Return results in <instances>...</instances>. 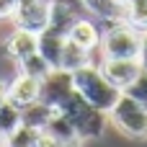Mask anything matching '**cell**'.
<instances>
[{"label":"cell","mask_w":147,"mask_h":147,"mask_svg":"<svg viewBox=\"0 0 147 147\" xmlns=\"http://www.w3.org/2000/svg\"><path fill=\"white\" fill-rule=\"evenodd\" d=\"M72 85H75V90H78L90 106H96V109L103 111V114H109V111L114 109V103L119 101V96H121V90L114 88V85L103 78V72L98 70V65H93V62L72 72Z\"/></svg>","instance_id":"obj_1"},{"label":"cell","mask_w":147,"mask_h":147,"mask_svg":"<svg viewBox=\"0 0 147 147\" xmlns=\"http://www.w3.org/2000/svg\"><path fill=\"white\" fill-rule=\"evenodd\" d=\"M57 111L72 124V129L78 132L80 140H96V137H101L103 129H106V121H109V114H103L96 106H90L78 90H72V96Z\"/></svg>","instance_id":"obj_2"},{"label":"cell","mask_w":147,"mask_h":147,"mask_svg":"<svg viewBox=\"0 0 147 147\" xmlns=\"http://www.w3.org/2000/svg\"><path fill=\"white\" fill-rule=\"evenodd\" d=\"M142 31L129 26L127 21L109 23L101 36V59H137Z\"/></svg>","instance_id":"obj_3"},{"label":"cell","mask_w":147,"mask_h":147,"mask_svg":"<svg viewBox=\"0 0 147 147\" xmlns=\"http://www.w3.org/2000/svg\"><path fill=\"white\" fill-rule=\"evenodd\" d=\"M109 119L127 137H134V140H145L147 137V109L140 106L134 98H129L127 93L119 96V101L109 111Z\"/></svg>","instance_id":"obj_4"},{"label":"cell","mask_w":147,"mask_h":147,"mask_svg":"<svg viewBox=\"0 0 147 147\" xmlns=\"http://www.w3.org/2000/svg\"><path fill=\"white\" fill-rule=\"evenodd\" d=\"M72 90H75V85H72V72H67V70H62V67H52V70L41 78L39 101L57 111V109L72 96Z\"/></svg>","instance_id":"obj_5"},{"label":"cell","mask_w":147,"mask_h":147,"mask_svg":"<svg viewBox=\"0 0 147 147\" xmlns=\"http://www.w3.org/2000/svg\"><path fill=\"white\" fill-rule=\"evenodd\" d=\"M10 21L16 23V28H26L34 34H41L49 26V0H28V3H18L10 13Z\"/></svg>","instance_id":"obj_6"},{"label":"cell","mask_w":147,"mask_h":147,"mask_svg":"<svg viewBox=\"0 0 147 147\" xmlns=\"http://www.w3.org/2000/svg\"><path fill=\"white\" fill-rule=\"evenodd\" d=\"M98 70L103 72V78H106L114 88L124 90V88L132 85L134 78L142 72V65H140V59H101Z\"/></svg>","instance_id":"obj_7"},{"label":"cell","mask_w":147,"mask_h":147,"mask_svg":"<svg viewBox=\"0 0 147 147\" xmlns=\"http://www.w3.org/2000/svg\"><path fill=\"white\" fill-rule=\"evenodd\" d=\"M85 16L83 0H49V28L67 36L70 26Z\"/></svg>","instance_id":"obj_8"},{"label":"cell","mask_w":147,"mask_h":147,"mask_svg":"<svg viewBox=\"0 0 147 147\" xmlns=\"http://www.w3.org/2000/svg\"><path fill=\"white\" fill-rule=\"evenodd\" d=\"M39 88H41L39 78L18 72V78L13 83H8V101L13 106H18V109H26V106H31V103L39 101Z\"/></svg>","instance_id":"obj_9"},{"label":"cell","mask_w":147,"mask_h":147,"mask_svg":"<svg viewBox=\"0 0 147 147\" xmlns=\"http://www.w3.org/2000/svg\"><path fill=\"white\" fill-rule=\"evenodd\" d=\"M101 36H103V31L98 28V23L96 21H90V18H78L72 26H70V31H67V39L70 41H75L78 47H83L85 52H96L98 47H101Z\"/></svg>","instance_id":"obj_10"},{"label":"cell","mask_w":147,"mask_h":147,"mask_svg":"<svg viewBox=\"0 0 147 147\" xmlns=\"http://www.w3.org/2000/svg\"><path fill=\"white\" fill-rule=\"evenodd\" d=\"M39 52V34L26 31V28H16L8 39H5V54L16 62H21L23 57Z\"/></svg>","instance_id":"obj_11"},{"label":"cell","mask_w":147,"mask_h":147,"mask_svg":"<svg viewBox=\"0 0 147 147\" xmlns=\"http://www.w3.org/2000/svg\"><path fill=\"white\" fill-rule=\"evenodd\" d=\"M65 34L54 31V28H44L39 34V54L52 65V67H59V57H62V47H65Z\"/></svg>","instance_id":"obj_12"},{"label":"cell","mask_w":147,"mask_h":147,"mask_svg":"<svg viewBox=\"0 0 147 147\" xmlns=\"http://www.w3.org/2000/svg\"><path fill=\"white\" fill-rule=\"evenodd\" d=\"M83 5H85V13H90V16H96L106 23L127 21V8H119L111 0H83Z\"/></svg>","instance_id":"obj_13"},{"label":"cell","mask_w":147,"mask_h":147,"mask_svg":"<svg viewBox=\"0 0 147 147\" xmlns=\"http://www.w3.org/2000/svg\"><path fill=\"white\" fill-rule=\"evenodd\" d=\"M90 65V52H85L83 47H78L75 41L65 39V47H62V57H59V67L67 70V72H75L80 67Z\"/></svg>","instance_id":"obj_14"},{"label":"cell","mask_w":147,"mask_h":147,"mask_svg":"<svg viewBox=\"0 0 147 147\" xmlns=\"http://www.w3.org/2000/svg\"><path fill=\"white\" fill-rule=\"evenodd\" d=\"M52 114H54V109H49L47 103L36 101V103L21 109V124L28 127V129H36V132H39V129L47 127V121L52 119Z\"/></svg>","instance_id":"obj_15"},{"label":"cell","mask_w":147,"mask_h":147,"mask_svg":"<svg viewBox=\"0 0 147 147\" xmlns=\"http://www.w3.org/2000/svg\"><path fill=\"white\" fill-rule=\"evenodd\" d=\"M18 70L23 72V75H31V78H44L49 70H52V65L39 54V52H34V54H28V57H23L21 62H18Z\"/></svg>","instance_id":"obj_16"},{"label":"cell","mask_w":147,"mask_h":147,"mask_svg":"<svg viewBox=\"0 0 147 147\" xmlns=\"http://www.w3.org/2000/svg\"><path fill=\"white\" fill-rule=\"evenodd\" d=\"M18 127H21V109L13 106L10 101H5V103L0 106V132H3V140H5L10 132H16Z\"/></svg>","instance_id":"obj_17"},{"label":"cell","mask_w":147,"mask_h":147,"mask_svg":"<svg viewBox=\"0 0 147 147\" xmlns=\"http://www.w3.org/2000/svg\"><path fill=\"white\" fill-rule=\"evenodd\" d=\"M127 23L147 31V0H127Z\"/></svg>","instance_id":"obj_18"},{"label":"cell","mask_w":147,"mask_h":147,"mask_svg":"<svg viewBox=\"0 0 147 147\" xmlns=\"http://www.w3.org/2000/svg\"><path fill=\"white\" fill-rule=\"evenodd\" d=\"M34 142H36V129H28L21 124L16 132H10L3 140V147H34Z\"/></svg>","instance_id":"obj_19"},{"label":"cell","mask_w":147,"mask_h":147,"mask_svg":"<svg viewBox=\"0 0 147 147\" xmlns=\"http://www.w3.org/2000/svg\"><path fill=\"white\" fill-rule=\"evenodd\" d=\"M121 93H127L129 98H134L140 106H145V109H147V70H142V72L134 78V83L127 85Z\"/></svg>","instance_id":"obj_20"},{"label":"cell","mask_w":147,"mask_h":147,"mask_svg":"<svg viewBox=\"0 0 147 147\" xmlns=\"http://www.w3.org/2000/svg\"><path fill=\"white\" fill-rule=\"evenodd\" d=\"M83 140H62V137H54L49 132H36V142L34 147H80Z\"/></svg>","instance_id":"obj_21"},{"label":"cell","mask_w":147,"mask_h":147,"mask_svg":"<svg viewBox=\"0 0 147 147\" xmlns=\"http://www.w3.org/2000/svg\"><path fill=\"white\" fill-rule=\"evenodd\" d=\"M142 70H147V31H142V41H140V54H137Z\"/></svg>","instance_id":"obj_22"},{"label":"cell","mask_w":147,"mask_h":147,"mask_svg":"<svg viewBox=\"0 0 147 147\" xmlns=\"http://www.w3.org/2000/svg\"><path fill=\"white\" fill-rule=\"evenodd\" d=\"M13 8H16V3H13V0H0V18H10Z\"/></svg>","instance_id":"obj_23"},{"label":"cell","mask_w":147,"mask_h":147,"mask_svg":"<svg viewBox=\"0 0 147 147\" xmlns=\"http://www.w3.org/2000/svg\"><path fill=\"white\" fill-rule=\"evenodd\" d=\"M5 101H8V85H5V83L0 80V106H3Z\"/></svg>","instance_id":"obj_24"},{"label":"cell","mask_w":147,"mask_h":147,"mask_svg":"<svg viewBox=\"0 0 147 147\" xmlns=\"http://www.w3.org/2000/svg\"><path fill=\"white\" fill-rule=\"evenodd\" d=\"M114 5H119V8H127V0H111Z\"/></svg>","instance_id":"obj_25"},{"label":"cell","mask_w":147,"mask_h":147,"mask_svg":"<svg viewBox=\"0 0 147 147\" xmlns=\"http://www.w3.org/2000/svg\"><path fill=\"white\" fill-rule=\"evenodd\" d=\"M13 3H16V5H18V3H28V0H13Z\"/></svg>","instance_id":"obj_26"},{"label":"cell","mask_w":147,"mask_h":147,"mask_svg":"<svg viewBox=\"0 0 147 147\" xmlns=\"http://www.w3.org/2000/svg\"><path fill=\"white\" fill-rule=\"evenodd\" d=\"M0 147H3V132H0Z\"/></svg>","instance_id":"obj_27"}]
</instances>
